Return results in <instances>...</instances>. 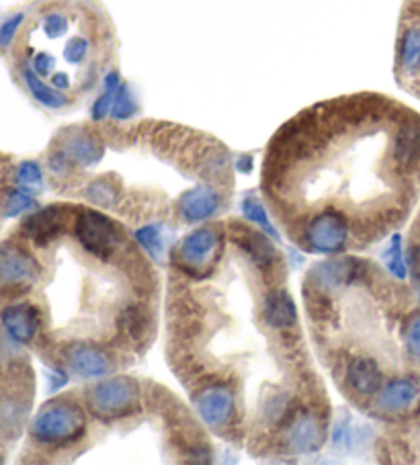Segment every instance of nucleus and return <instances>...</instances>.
Here are the masks:
<instances>
[{
    "instance_id": "nucleus-4",
    "label": "nucleus",
    "mask_w": 420,
    "mask_h": 465,
    "mask_svg": "<svg viewBox=\"0 0 420 465\" xmlns=\"http://www.w3.org/2000/svg\"><path fill=\"white\" fill-rule=\"evenodd\" d=\"M17 35L19 76L37 105H83L117 70V34L99 0H44Z\"/></svg>"
},
{
    "instance_id": "nucleus-13",
    "label": "nucleus",
    "mask_w": 420,
    "mask_h": 465,
    "mask_svg": "<svg viewBox=\"0 0 420 465\" xmlns=\"http://www.w3.org/2000/svg\"><path fill=\"white\" fill-rule=\"evenodd\" d=\"M416 295H418V302H420V282H416Z\"/></svg>"
},
{
    "instance_id": "nucleus-3",
    "label": "nucleus",
    "mask_w": 420,
    "mask_h": 465,
    "mask_svg": "<svg viewBox=\"0 0 420 465\" xmlns=\"http://www.w3.org/2000/svg\"><path fill=\"white\" fill-rule=\"evenodd\" d=\"M55 189L111 213L166 267L171 238L220 220L234 163L220 140L160 119H93L64 127L45 160Z\"/></svg>"
},
{
    "instance_id": "nucleus-11",
    "label": "nucleus",
    "mask_w": 420,
    "mask_h": 465,
    "mask_svg": "<svg viewBox=\"0 0 420 465\" xmlns=\"http://www.w3.org/2000/svg\"><path fill=\"white\" fill-rule=\"evenodd\" d=\"M15 183H17L21 189H27L35 195L34 187H37V184L44 183L42 166L34 163V160H25V163H21L17 171H15Z\"/></svg>"
},
{
    "instance_id": "nucleus-9",
    "label": "nucleus",
    "mask_w": 420,
    "mask_h": 465,
    "mask_svg": "<svg viewBox=\"0 0 420 465\" xmlns=\"http://www.w3.org/2000/svg\"><path fill=\"white\" fill-rule=\"evenodd\" d=\"M402 344L412 363L420 365V308L406 314L402 324Z\"/></svg>"
},
{
    "instance_id": "nucleus-2",
    "label": "nucleus",
    "mask_w": 420,
    "mask_h": 465,
    "mask_svg": "<svg viewBox=\"0 0 420 465\" xmlns=\"http://www.w3.org/2000/svg\"><path fill=\"white\" fill-rule=\"evenodd\" d=\"M420 189V115L377 93L305 107L275 132L261 195L308 254H353L400 228Z\"/></svg>"
},
{
    "instance_id": "nucleus-7",
    "label": "nucleus",
    "mask_w": 420,
    "mask_h": 465,
    "mask_svg": "<svg viewBox=\"0 0 420 465\" xmlns=\"http://www.w3.org/2000/svg\"><path fill=\"white\" fill-rule=\"evenodd\" d=\"M0 324L5 332L11 336V341L19 344H37L44 332V316L37 303L27 300H17L6 303L0 310Z\"/></svg>"
},
{
    "instance_id": "nucleus-12",
    "label": "nucleus",
    "mask_w": 420,
    "mask_h": 465,
    "mask_svg": "<svg viewBox=\"0 0 420 465\" xmlns=\"http://www.w3.org/2000/svg\"><path fill=\"white\" fill-rule=\"evenodd\" d=\"M25 15L27 13H15L3 23V25H0V50L3 52L9 50V47L13 45L15 37H17L19 29L23 25V21H25Z\"/></svg>"
},
{
    "instance_id": "nucleus-5",
    "label": "nucleus",
    "mask_w": 420,
    "mask_h": 465,
    "mask_svg": "<svg viewBox=\"0 0 420 465\" xmlns=\"http://www.w3.org/2000/svg\"><path fill=\"white\" fill-rule=\"evenodd\" d=\"M88 412L83 391H70L42 406L31 420L29 437L45 455L75 460L88 432Z\"/></svg>"
},
{
    "instance_id": "nucleus-10",
    "label": "nucleus",
    "mask_w": 420,
    "mask_h": 465,
    "mask_svg": "<svg viewBox=\"0 0 420 465\" xmlns=\"http://www.w3.org/2000/svg\"><path fill=\"white\" fill-rule=\"evenodd\" d=\"M37 203L34 199V193L27 189H9L5 193V215L6 218H15L27 210H35Z\"/></svg>"
},
{
    "instance_id": "nucleus-6",
    "label": "nucleus",
    "mask_w": 420,
    "mask_h": 465,
    "mask_svg": "<svg viewBox=\"0 0 420 465\" xmlns=\"http://www.w3.org/2000/svg\"><path fill=\"white\" fill-rule=\"evenodd\" d=\"M42 264L25 240H5L0 244V300L17 302L35 290Z\"/></svg>"
},
{
    "instance_id": "nucleus-1",
    "label": "nucleus",
    "mask_w": 420,
    "mask_h": 465,
    "mask_svg": "<svg viewBox=\"0 0 420 465\" xmlns=\"http://www.w3.org/2000/svg\"><path fill=\"white\" fill-rule=\"evenodd\" d=\"M166 269V359L205 429L253 457L320 451L328 394L266 230L201 223L173 244Z\"/></svg>"
},
{
    "instance_id": "nucleus-8",
    "label": "nucleus",
    "mask_w": 420,
    "mask_h": 465,
    "mask_svg": "<svg viewBox=\"0 0 420 465\" xmlns=\"http://www.w3.org/2000/svg\"><path fill=\"white\" fill-rule=\"evenodd\" d=\"M29 398L21 391H0V439H17L27 422Z\"/></svg>"
}]
</instances>
